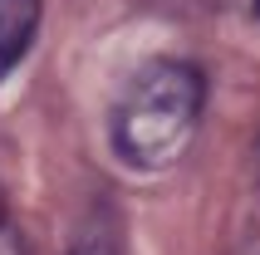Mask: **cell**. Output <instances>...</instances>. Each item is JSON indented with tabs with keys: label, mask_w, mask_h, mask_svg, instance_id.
I'll return each mask as SVG.
<instances>
[{
	"label": "cell",
	"mask_w": 260,
	"mask_h": 255,
	"mask_svg": "<svg viewBox=\"0 0 260 255\" xmlns=\"http://www.w3.org/2000/svg\"><path fill=\"white\" fill-rule=\"evenodd\" d=\"M255 15H260V0H255Z\"/></svg>",
	"instance_id": "5"
},
{
	"label": "cell",
	"mask_w": 260,
	"mask_h": 255,
	"mask_svg": "<svg viewBox=\"0 0 260 255\" xmlns=\"http://www.w3.org/2000/svg\"><path fill=\"white\" fill-rule=\"evenodd\" d=\"M0 255H25V245H20V231H15V221H10L5 197H0Z\"/></svg>",
	"instance_id": "4"
},
{
	"label": "cell",
	"mask_w": 260,
	"mask_h": 255,
	"mask_svg": "<svg viewBox=\"0 0 260 255\" xmlns=\"http://www.w3.org/2000/svg\"><path fill=\"white\" fill-rule=\"evenodd\" d=\"M202 118V74L177 59L147 64L113 113V142L133 167H172Z\"/></svg>",
	"instance_id": "1"
},
{
	"label": "cell",
	"mask_w": 260,
	"mask_h": 255,
	"mask_svg": "<svg viewBox=\"0 0 260 255\" xmlns=\"http://www.w3.org/2000/svg\"><path fill=\"white\" fill-rule=\"evenodd\" d=\"M40 25V0H0V79L25 59Z\"/></svg>",
	"instance_id": "2"
},
{
	"label": "cell",
	"mask_w": 260,
	"mask_h": 255,
	"mask_svg": "<svg viewBox=\"0 0 260 255\" xmlns=\"http://www.w3.org/2000/svg\"><path fill=\"white\" fill-rule=\"evenodd\" d=\"M69 255H113V236H108L103 226H84L79 241L69 245Z\"/></svg>",
	"instance_id": "3"
}]
</instances>
